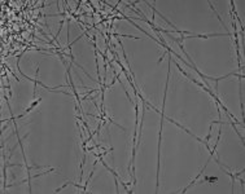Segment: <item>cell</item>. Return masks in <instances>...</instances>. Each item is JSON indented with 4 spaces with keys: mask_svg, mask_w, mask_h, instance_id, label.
<instances>
[{
    "mask_svg": "<svg viewBox=\"0 0 245 194\" xmlns=\"http://www.w3.org/2000/svg\"><path fill=\"white\" fill-rule=\"evenodd\" d=\"M215 36H228L227 34H196V35H184V39H192V38H201V39H208V38H215Z\"/></svg>",
    "mask_w": 245,
    "mask_h": 194,
    "instance_id": "6da1fadb",
    "label": "cell"
},
{
    "mask_svg": "<svg viewBox=\"0 0 245 194\" xmlns=\"http://www.w3.org/2000/svg\"><path fill=\"white\" fill-rule=\"evenodd\" d=\"M67 185H71V181H67L66 184H64V185H62V186H60V188H57V189H56V190H54V191H56V193H59V191H61L62 189H65V188H66Z\"/></svg>",
    "mask_w": 245,
    "mask_h": 194,
    "instance_id": "7a4b0ae2",
    "label": "cell"
}]
</instances>
